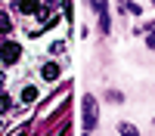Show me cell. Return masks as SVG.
Returning <instances> with one entry per match:
<instances>
[{
	"instance_id": "1",
	"label": "cell",
	"mask_w": 155,
	"mask_h": 136,
	"mask_svg": "<svg viewBox=\"0 0 155 136\" xmlns=\"http://www.w3.org/2000/svg\"><path fill=\"white\" fill-rule=\"evenodd\" d=\"M19 56H22V46L16 40H3V43H0V62H3V65L19 62Z\"/></svg>"
},
{
	"instance_id": "2",
	"label": "cell",
	"mask_w": 155,
	"mask_h": 136,
	"mask_svg": "<svg viewBox=\"0 0 155 136\" xmlns=\"http://www.w3.org/2000/svg\"><path fill=\"white\" fill-rule=\"evenodd\" d=\"M96 99L93 96H84V130H93L96 127Z\"/></svg>"
},
{
	"instance_id": "3",
	"label": "cell",
	"mask_w": 155,
	"mask_h": 136,
	"mask_svg": "<svg viewBox=\"0 0 155 136\" xmlns=\"http://www.w3.org/2000/svg\"><path fill=\"white\" fill-rule=\"evenodd\" d=\"M16 9L25 16H34V12H41V0H16Z\"/></svg>"
},
{
	"instance_id": "4",
	"label": "cell",
	"mask_w": 155,
	"mask_h": 136,
	"mask_svg": "<svg viewBox=\"0 0 155 136\" xmlns=\"http://www.w3.org/2000/svg\"><path fill=\"white\" fill-rule=\"evenodd\" d=\"M41 77L44 81H56L59 77V65H56V62H47V65L41 68Z\"/></svg>"
},
{
	"instance_id": "5",
	"label": "cell",
	"mask_w": 155,
	"mask_h": 136,
	"mask_svg": "<svg viewBox=\"0 0 155 136\" xmlns=\"http://www.w3.org/2000/svg\"><path fill=\"white\" fill-rule=\"evenodd\" d=\"M118 133L121 136H140V130L134 127V124H118Z\"/></svg>"
},
{
	"instance_id": "6",
	"label": "cell",
	"mask_w": 155,
	"mask_h": 136,
	"mask_svg": "<svg viewBox=\"0 0 155 136\" xmlns=\"http://www.w3.org/2000/svg\"><path fill=\"white\" fill-rule=\"evenodd\" d=\"M37 99V87H25L22 90V102H34Z\"/></svg>"
},
{
	"instance_id": "7",
	"label": "cell",
	"mask_w": 155,
	"mask_h": 136,
	"mask_svg": "<svg viewBox=\"0 0 155 136\" xmlns=\"http://www.w3.org/2000/svg\"><path fill=\"white\" fill-rule=\"evenodd\" d=\"M12 28V22H9V16H6V12H0V34H6Z\"/></svg>"
},
{
	"instance_id": "8",
	"label": "cell",
	"mask_w": 155,
	"mask_h": 136,
	"mask_svg": "<svg viewBox=\"0 0 155 136\" xmlns=\"http://www.w3.org/2000/svg\"><path fill=\"white\" fill-rule=\"evenodd\" d=\"M6 108H9V96H6V93H0V115H3Z\"/></svg>"
},
{
	"instance_id": "9",
	"label": "cell",
	"mask_w": 155,
	"mask_h": 136,
	"mask_svg": "<svg viewBox=\"0 0 155 136\" xmlns=\"http://www.w3.org/2000/svg\"><path fill=\"white\" fill-rule=\"evenodd\" d=\"M121 6H124V9H130V12H134V16H140V12H143V9H140L137 3H127V0H124V3H121Z\"/></svg>"
},
{
	"instance_id": "10",
	"label": "cell",
	"mask_w": 155,
	"mask_h": 136,
	"mask_svg": "<svg viewBox=\"0 0 155 136\" xmlns=\"http://www.w3.org/2000/svg\"><path fill=\"white\" fill-rule=\"evenodd\" d=\"M93 6H96V12H106V0H93Z\"/></svg>"
},
{
	"instance_id": "11",
	"label": "cell",
	"mask_w": 155,
	"mask_h": 136,
	"mask_svg": "<svg viewBox=\"0 0 155 136\" xmlns=\"http://www.w3.org/2000/svg\"><path fill=\"white\" fill-rule=\"evenodd\" d=\"M146 43H149V49H155V34H149V37H146Z\"/></svg>"
}]
</instances>
